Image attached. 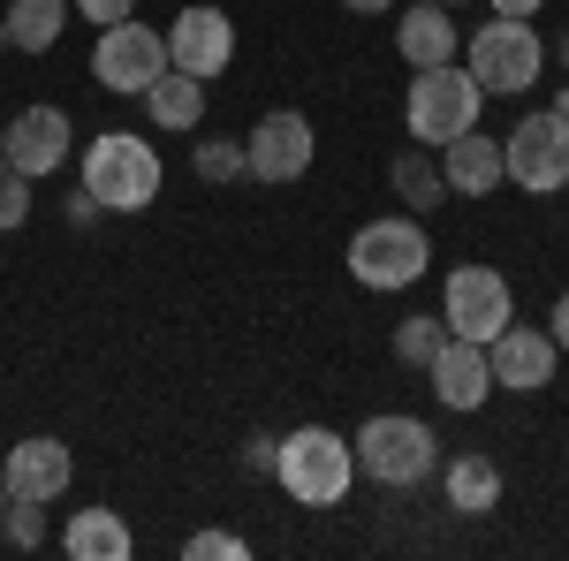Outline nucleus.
Instances as JSON below:
<instances>
[{"label":"nucleus","instance_id":"2","mask_svg":"<svg viewBox=\"0 0 569 561\" xmlns=\"http://www.w3.org/2000/svg\"><path fill=\"white\" fill-rule=\"evenodd\" d=\"M160 182H168V168H160V152L144 137L107 130V137L84 144V190H91L99 213H144L160 198Z\"/></svg>","mask_w":569,"mask_h":561},{"label":"nucleus","instance_id":"38","mask_svg":"<svg viewBox=\"0 0 569 561\" xmlns=\"http://www.w3.org/2000/svg\"><path fill=\"white\" fill-rule=\"evenodd\" d=\"M0 144H8V130H0Z\"/></svg>","mask_w":569,"mask_h":561},{"label":"nucleus","instance_id":"26","mask_svg":"<svg viewBox=\"0 0 569 561\" xmlns=\"http://www.w3.org/2000/svg\"><path fill=\"white\" fill-rule=\"evenodd\" d=\"M251 547L236 539V531H190L182 539V561H243Z\"/></svg>","mask_w":569,"mask_h":561},{"label":"nucleus","instance_id":"8","mask_svg":"<svg viewBox=\"0 0 569 561\" xmlns=\"http://www.w3.org/2000/svg\"><path fill=\"white\" fill-rule=\"evenodd\" d=\"M501 168H509V182H517V190L555 198V190L569 182V114H555V107L525 114L517 130L501 137Z\"/></svg>","mask_w":569,"mask_h":561},{"label":"nucleus","instance_id":"20","mask_svg":"<svg viewBox=\"0 0 569 561\" xmlns=\"http://www.w3.org/2000/svg\"><path fill=\"white\" fill-rule=\"evenodd\" d=\"M8 46L16 53H53L61 31H69V0H8Z\"/></svg>","mask_w":569,"mask_h":561},{"label":"nucleus","instance_id":"17","mask_svg":"<svg viewBox=\"0 0 569 561\" xmlns=\"http://www.w3.org/2000/svg\"><path fill=\"white\" fill-rule=\"evenodd\" d=\"M440 174H448L456 198H493V190L509 182V168H501V137H486V130L448 137V144H440Z\"/></svg>","mask_w":569,"mask_h":561},{"label":"nucleus","instance_id":"18","mask_svg":"<svg viewBox=\"0 0 569 561\" xmlns=\"http://www.w3.org/2000/svg\"><path fill=\"white\" fill-rule=\"evenodd\" d=\"M61 554L69 561H130L137 539H130V523H122V509H77V517L61 523Z\"/></svg>","mask_w":569,"mask_h":561},{"label":"nucleus","instance_id":"6","mask_svg":"<svg viewBox=\"0 0 569 561\" xmlns=\"http://www.w3.org/2000/svg\"><path fill=\"white\" fill-rule=\"evenodd\" d=\"M357 471L372 478V485H418V478L440 463V440L426 418H402V410H380V418H365L357 425Z\"/></svg>","mask_w":569,"mask_h":561},{"label":"nucleus","instance_id":"7","mask_svg":"<svg viewBox=\"0 0 569 561\" xmlns=\"http://www.w3.org/2000/svg\"><path fill=\"white\" fill-rule=\"evenodd\" d=\"M168 77V31H144L137 16L107 23L99 46H91V84L122 91V99H144V91Z\"/></svg>","mask_w":569,"mask_h":561},{"label":"nucleus","instance_id":"28","mask_svg":"<svg viewBox=\"0 0 569 561\" xmlns=\"http://www.w3.org/2000/svg\"><path fill=\"white\" fill-rule=\"evenodd\" d=\"M273 455H281L273 432H243V448H236V463H243L251 478H273Z\"/></svg>","mask_w":569,"mask_h":561},{"label":"nucleus","instance_id":"14","mask_svg":"<svg viewBox=\"0 0 569 561\" xmlns=\"http://www.w3.org/2000/svg\"><path fill=\"white\" fill-rule=\"evenodd\" d=\"M69 144H77V130H69V114H61V107H23V114L8 122L0 160H8V168H23L31 182H39V174H61Z\"/></svg>","mask_w":569,"mask_h":561},{"label":"nucleus","instance_id":"15","mask_svg":"<svg viewBox=\"0 0 569 561\" xmlns=\"http://www.w3.org/2000/svg\"><path fill=\"white\" fill-rule=\"evenodd\" d=\"M395 53H402L410 69H440V61H463V31H456V16H448L440 0H418V8H402V23H395Z\"/></svg>","mask_w":569,"mask_h":561},{"label":"nucleus","instance_id":"4","mask_svg":"<svg viewBox=\"0 0 569 561\" xmlns=\"http://www.w3.org/2000/svg\"><path fill=\"white\" fill-rule=\"evenodd\" d=\"M463 69L479 77V91L517 99V91L539 84V69H547V39L531 31V16H493V23H479V31L463 39Z\"/></svg>","mask_w":569,"mask_h":561},{"label":"nucleus","instance_id":"9","mask_svg":"<svg viewBox=\"0 0 569 561\" xmlns=\"http://www.w3.org/2000/svg\"><path fill=\"white\" fill-rule=\"evenodd\" d=\"M440 319H448V334H463V342H493V334L517 319V297H509V281H501L493 266H456V273H448V297H440Z\"/></svg>","mask_w":569,"mask_h":561},{"label":"nucleus","instance_id":"10","mask_svg":"<svg viewBox=\"0 0 569 561\" xmlns=\"http://www.w3.org/2000/svg\"><path fill=\"white\" fill-rule=\"evenodd\" d=\"M311 152H319L311 122L297 107H273V114H259V130L243 137V174L251 182H297V174H311Z\"/></svg>","mask_w":569,"mask_h":561},{"label":"nucleus","instance_id":"1","mask_svg":"<svg viewBox=\"0 0 569 561\" xmlns=\"http://www.w3.org/2000/svg\"><path fill=\"white\" fill-rule=\"evenodd\" d=\"M273 485L289 501H305V509H335V501H350V485H357V448L327 425L289 432L281 455H273Z\"/></svg>","mask_w":569,"mask_h":561},{"label":"nucleus","instance_id":"21","mask_svg":"<svg viewBox=\"0 0 569 561\" xmlns=\"http://www.w3.org/2000/svg\"><path fill=\"white\" fill-rule=\"evenodd\" d=\"M388 182H395V198H402L410 213H433L440 198H448V174H440V160L426 152V144H410V152H395Z\"/></svg>","mask_w":569,"mask_h":561},{"label":"nucleus","instance_id":"33","mask_svg":"<svg viewBox=\"0 0 569 561\" xmlns=\"http://www.w3.org/2000/svg\"><path fill=\"white\" fill-rule=\"evenodd\" d=\"M555 114H569V84H562V99H555Z\"/></svg>","mask_w":569,"mask_h":561},{"label":"nucleus","instance_id":"32","mask_svg":"<svg viewBox=\"0 0 569 561\" xmlns=\"http://www.w3.org/2000/svg\"><path fill=\"white\" fill-rule=\"evenodd\" d=\"M342 8H350V16H388L395 0H342Z\"/></svg>","mask_w":569,"mask_h":561},{"label":"nucleus","instance_id":"12","mask_svg":"<svg viewBox=\"0 0 569 561\" xmlns=\"http://www.w3.org/2000/svg\"><path fill=\"white\" fill-rule=\"evenodd\" d=\"M69 478H77V455L53 440V432H31V440H16L8 448V463H0V485H8V501H61L69 493Z\"/></svg>","mask_w":569,"mask_h":561},{"label":"nucleus","instance_id":"36","mask_svg":"<svg viewBox=\"0 0 569 561\" xmlns=\"http://www.w3.org/2000/svg\"><path fill=\"white\" fill-rule=\"evenodd\" d=\"M0 46H8V23H0Z\"/></svg>","mask_w":569,"mask_h":561},{"label":"nucleus","instance_id":"22","mask_svg":"<svg viewBox=\"0 0 569 561\" xmlns=\"http://www.w3.org/2000/svg\"><path fill=\"white\" fill-rule=\"evenodd\" d=\"M144 114H152L160 130H198V122H206V84L182 77V69H168L160 84L144 91Z\"/></svg>","mask_w":569,"mask_h":561},{"label":"nucleus","instance_id":"27","mask_svg":"<svg viewBox=\"0 0 569 561\" xmlns=\"http://www.w3.org/2000/svg\"><path fill=\"white\" fill-rule=\"evenodd\" d=\"M8 539L31 554V547H46V517H39V501H8Z\"/></svg>","mask_w":569,"mask_h":561},{"label":"nucleus","instance_id":"23","mask_svg":"<svg viewBox=\"0 0 569 561\" xmlns=\"http://www.w3.org/2000/svg\"><path fill=\"white\" fill-rule=\"evenodd\" d=\"M440 342H448V319H395V357H402V364L426 372L440 357Z\"/></svg>","mask_w":569,"mask_h":561},{"label":"nucleus","instance_id":"16","mask_svg":"<svg viewBox=\"0 0 569 561\" xmlns=\"http://www.w3.org/2000/svg\"><path fill=\"white\" fill-rule=\"evenodd\" d=\"M433 372V394L448 410H479L486 394H493V364H486V342H463V334H448L440 357L426 364Z\"/></svg>","mask_w":569,"mask_h":561},{"label":"nucleus","instance_id":"37","mask_svg":"<svg viewBox=\"0 0 569 561\" xmlns=\"http://www.w3.org/2000/svg\"><path fill=\"white\" fill-rule=\"evenodd\" d=\"M440 8H456V0H440Z\"/></svg>","mask_w":569,"mask_h":561},{"label":"nucleus","instance_id":"25","mask_svg":"<svg viewBox=\"0 0 569 561\" xmlns=\"http://www.w3.org/2000/svg\"><path fill=\"white\" fill-rule=\"evenodd\" d=\"M23 220H31V174L0 160V236H8V228H23Z\"/></svg>","mask_w":569,"mask_h":561},{"label":"nucleus","instance_id":"19","mask_svg":"<svg viewBox=\"0 0 569 561\" xmlns=\"http://www.w3.org/2000/svg\"><path fill=\"white\" fill-rule=\"evenodd\" d=\"M440 493H448V509L456 517H486V509H501V463L493 455H448V471H440Z\"/></svg>","mask_w":569,"mask_h":561},{"label":"nucleus","instance_id":"5","mask_svg":"<svg viewBox=\"0 0 569 561\" xmlns=\"http://www.w3.org/2000/svg\"><path fill=\"white\" fill-rule=\"evenodd\" d=\"M426 266H433V243H426V220L418 213H380L350 236V273L365 289H380V297L388 289H410Z\"/></svg>","mask_w":569,"mask_h":561},{"label":"nucleus","instance_id":"31","mask_svg":"<svg viewBox=\"0 0 569 561\" xmlns=\"http://www.w3.org/2000/svg\"><path fill=\"white\" fill-rule=\"evenodd\" d=\"M547 0H493V16H539Z\"/></svg>","mask_w":569,"mask_h":561},{"label":"nucleus","instance_id":"34","mask_svg":"<svg viewBox=\"0 0 569 561\" xmlns=\"http://www.w3.org/2000/svg\"><path fill=\"white\" fill-rule=\"evenodd\" d=\"M0 523H8V485H0Z\"/></svg>","mask_w":569,"mask_h":561},{"label":"nucleus","instance_id":"35","mask_svg":"<svg viewBox=\"0 0 569 561\" xmlns=\"http://www.w3.org/2000/svg\"><path fill=\"white\" fill-rule=\"evenodd\" d=\"M562 69H569V39H562Z\"/></svg>","mask_w":569,"mask_h":561},{"label":"nucleus","instance_id":"11","mask_svg":"<svg viewBox=\"0 0 569 561\" xmlns=\"http://www.w3.org/2000/svg\"><path fill=\"white\" fill-rule=\"evenodd\" d=\"M236 61V23L220 16V8H182L176 23H168V69H182V77H198V84H213L220 69Z\"/></svg>","mask_w":569,"mask_h":561},{"label":"nucleus","instance_id":"3","mask_svg":"<svg viewBox=\"0 0 569 561\" xmlns=\"http://www.w3.org/2000/svg\"><path fill=\"white\" fill-rule=\"evenodd\" d=\"M479 107L486 91L463 61H440V69H418L410 77V99H402V122H410V144H448V137L479 130Z\"/></svg>","mask_w":569,"mask_h":561},{"label":"nucleus","instance_id":"24","mask_svg":"<svg viewBox=\"0 0 569 561\" xmlns=\"http://www.w3.org/2000/svg\"><path fill=\"white\" fill-rule=\"evenodd\" d=\"M190 168H198V182H236L243 174V137H206L190 152Z\"/></svg>","mask_w":569,"mask_h":561},{"label":"nucleus","instance_id":"29","mask_svg":"<svg viewBox=\"0 0 569 561\" xmlns=\"http://www.w3.org/2000/svg\"><path fill=\"white\" fill-rule=\"evenodd\" d=\"M69 8H77L84 23H99V31H107V23H122V16H137V0H69Z\"/></svg>","mask_w":569,"mask_h":561},{"label":"nucleus","instance_id":"30","mask_svg":"<svg viewBox=\"0 0 569 561\" xmlns=\"http://www.w3.org/2000/svg\"><path fill=\"white\" fill-rule=\"evenodd\" d=\"M547 334H555V349H569V297H555V319H547Z\"/></svg>","mask_w":569,"mask_h":561},{"label":"nucleus","instance_id":"13","mask_svg":"<svg viewBox=\"0 0 569 561\" xmlns=\"http://www.w3.org/2000/svg\"><path fill=\"white\" fill-rule=\"evenodd\" d=\"M555 334L547 327H501L493 342H486V364H493V388H509V394H539V388H555Z\"/></svg>","mask_w":569,"mask_h":561}]
</instances>
